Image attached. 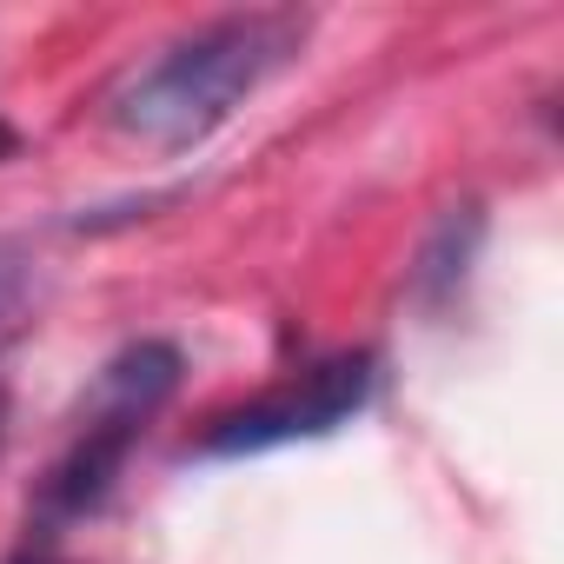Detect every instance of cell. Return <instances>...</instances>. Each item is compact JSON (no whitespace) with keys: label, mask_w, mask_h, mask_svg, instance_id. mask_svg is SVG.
<instances>
[{"label":"cell","mask_w":564,"mask_h":564,"mask_svg":"<svg viewBox=\"0 0 564 564\" xmlns=\"http://www.w3.org/2000/svg\"><path fill=\"white\" fill-rule=\"evenodd\" d=\"M173 386H180V352H173V346H160V339L127 346V352L94 379L87 412L74 419V438H67V452L54 458L47 485H41V511H47V518H80V511H94V505L113 491L127 452H133L140 432H147V419L173 399Z\"/></svg>","instance_id":"2"},{"label":"cell","mask_w":564,"mask_h":564,"mask_svg":"<svg viewBox=\"0 0 564 564\" xmlns=\"http://www.w3.org/2000/svg\"><path fill=\"white\" fill-rule=\"evenodd\" d=\"M28 259L14 252V246H0V326H14V313L28 306Z\"/></svg>","instance_id":"4"},{"label":"cell","mask_w":564,"mask_h":564,"mask_svg":"<svg viewBox=\"0 0 564 564\" xmlns=\"http://www.w3.org/2000/svg\"><path fill=\"white\" fill-rule=\"evenodd\" d=\"M21 564H61V557H21Z\"/></svg>","instance_id":"6"},{"label":"cell","mask_w":564,"mask_h":564,"mask_svg":"<svg viewBox=\"0 0 564 564\" xmlns=\"http://www.w3.org/2000/svg\"><path fill=\"white\" fill-rule=\"evenodd\" d=\"M372 399V352H333L319 366H306L300 379L272 386L265 399L213 419L199 432L206 458H246V452H272V445H300V438H326L339 432L359 405Z\"/></svg>","instance_id":"3"},{"label":"cell","mask_w":564,"mask_h":564,"mask_svg":"<svg viewBox=\"0 0 564 564\" xmlns=\"http://www.w3.org/2000/svg\"><path fill=\"white\" fill-rule=\"evenodd\" d=\"M300 41H306L300 14H226V21L173 41L160 61H147L120 87L113 120L173 153L199 147L300 54Z\"/></svg>","instance_id":"1"},{"label":"cell","mask_w":564,"mask_h":564,"mask_svg":"<svg viewBox=\"0 0 564 564\" xmlns=\"http://www.w3.org/2000/svg\"><path fill=\"white\" fill-rule=\"evenodd\" d=\"M14 153H21V133H14L8 120H0V160H14Z\"/></svg>","instance_id":"5"}]
</instances>
